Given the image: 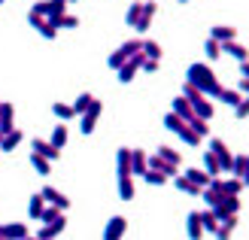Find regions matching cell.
<instances>
[{
	"label": "cell",
	"instance_id": "cell-1",
	"mask_svg": "<svg viewBox=\"0 0 249 240\" xmlns=\"http://www.w3.org/2000/svg\"><path fill=\"white\" fill-rule=\"evenodd\" d=\"M185 79L201 88L204 97H219V92H222V82H219V76L213 73V67H210V64H201V61H197V64H189V70H185Z\"/></svg>",
	"mask_w": 249,
	"mask_h": 240
},
{
	"label": "cell",
	"instance_id": "cell-2",
	"mask_svg": "<svg viewBox=\"0 0 249 240\" xmlns=\"http://www.w3.org/2000/svg\"><path fill=\"white\" fill-rule=\"evenodd\" d=\"M101 112H104V104H101V100H97V97H91V104H89V110H85L82 112V122H79V131L82 134H91L94 131V125H97V119H101Z\"/></svg>",
	"mask_w": 249,
	"mask_h": 240
},
{
	"label": "cell",
	"instance_id": "cell-3",
	"mask_svg": "<svg viewBox=\"0 0 249 240\" xmlns=\"http://www.w3.org/2000/svg\"><path fill=\"white\" fill-rule=\"evenodd\" d=\"M64 228H67V219L58 216L55 222H43L40 231H36V237H40V240H52V237H61V234H64Z\"/></svg>",
	"mask_w": 249,
	"mask_h": 240
},
{
	"label": "cell",
	"instance_id": "cell-4",
	"mask_svg": "<svg viewBox=\"0 0 249 240\" xmlns=\"http://www.w3.org/2000/svg\"><path fill=\"white\" fill-rule=\"evenodd\" d=\"M155 12H158V6L152 3V0H146V3H143V9H140V18H137V24H134V31H137V34H146L149 28H152V18H155Z\"/></svg>",
	"mask_w": 249,
	"mask_h": 240
},
{
	"label": "cell",
	"instance_id": "cell-5",
	"mask_svg": "<svg viewBox=\"0 0 249 240\" xmlns=\"http://www.w3.org/2000/svg\"><path fill=\"white\" fill-rule=\"evenodd\" d=\"M28 24H31V28L43 37V40H55V37H58V31H55V28H52V24H49L43 16H34V12H28Z\"/></svg>",
	"mask_w": 249,
	"mask_h": 240
},
{
	"label": "cell",
	"instance_id": "cell-6",
	"mask_svg": "<svg viewBox=\"0 0 249 240\" xmlns=\"http://www.w3.org/2000/svg\"><path fill=\"white\" fill-rule=\"evenodd\" d=\"M40 195H43L46 204H55L58 210H64V213L70 210V198H67V195H61L55 185H43V192H40Z\"/></svg>",
	"mask_w": 249,
	"mask_h": 240
},
{
	"label": "cell",
	"instance_id": "cell-7",
	"mask_svg": "<svg viewBox=\"0 0 249 240\" xmlns=\"http://www.w3.org/2000/svg\"><path fill=\"white\" fill-rule=\"evenodd\" d=\"M124 231H128V219H124V216H113L107 222V228H104V240H122Z\"/></svg>",
	"mask_w": 249,
	"mask_h": 240
},
{
	"label": "cell",
	"instance_id": "cell-8",
	"mask_svg": "<svg viewBox=\"0 0 249 240\" xmlns=\"http://www.w3.org/2000/svg\"><path fill=\"white\" fill-rule=\"evenodd\" d=\"M210 152H213L216 158H219V167L222 170H231V152H228V146H225V140H219V137H213V140H210Z\"/></svg>",
	"mask_w": 249,
	"mask_h": 240
},
{
	"label": "cell",
	"instance_id": "cell-9",
	"mask_svg": "<svg viewBox=\"0 0 249 240\" xmlns=\"http://www.w3.org/2000/svg\"><path fill=\"white\" fill-rule=\"evenodd\" d=\"M46 21L52 24L55 31H64V28H67V31H73V28H79V18H76V16H67V12H58V16H49Z\"/></svg>",
	"mask_w": 249,
	"mask_h": 240
},
{
	"label": "cell",
	"instance_id": "cell-10",
	"mask_svg": "<svg viewBox=\"0 0 249 240\" xmlns=\"http://www.w3.org/2000/svg\"><path fill=\"white\" fill-rule=\"evenodd\" d=\"M31 146H34V152H36V155H43V158H49V161H55V158L61 155V149H55L49 140H43V137H34Z\"/></svg>",
	"mask_w": 249,
	"mask_h": 240
},
{
	"label": "cell",
	"instance_id": "cell-11",
	"mask_svg": "<svg viewBox=\"0 0 249 240\" xmlns=\"http://www.w3.org/2000/svg\"><path fill=\"white\" fill-rule=\"evenodd\" d=\"M12 128H16V110H12V104L0 100V134H9Z\"/></svg>",
	"mask_w": 249,
	"mask_h": 240
},
{
	"label": "cell",
	"instance_id": "cell-12",
	"mask_svg": "<svg viewBox=\"0 0 249 240\" xmlns=\"http://www.w3.org/2000/svg\"><path fill=\"white\" fill-rule=\"evenodd\" d=\"M234 37H237V28H234V24H213V31H210V40H216V43L234 40Z\"/></svg>",
	"mask_w": 249,
	"mask_h": 240
},
{
	"label": "cell",
	"instance_id": "cell-13",
	"mask_svg": "<svg viewBox=\"0 0 249 240\" xmlns=\"http://www.w3.org/2000/svg\"><path fill=\"white\" fill-rule=\"evenodd\" d=\"M219 52H225V55L237 58V61H246V46L237 43V40H225V43H219Z\"/></svg>",
	"mask_w": 249,
	"mask_h": 240
},
{
	"label": "cell",
	"instance_id": "cell-14",
	"mask_svg": "<svg viewBox=\"0 0 249 240\" xmlns=\"http://www.w3.org/2000/svg\"><path fill=\"white\" fill-rule=\"evenodd\" d=\"M192 112L197 119H204V122H213V116H216V107L210 104V97H204V100H197V104H192Z\"/></svg>",
	"mask_w": 249,
	"mask_h": 240
},
{
	"label": "cell",
	"instance_id": "cell-15",
	"mask_svg": "<svg viewBox=\"0 0 249 240\" xmlns=\"http://www.w3.org/2000/svg\"><path fill=\"white\" fill-rule=\"evenodd\" d=\"M185 234H189L192 240H197V237H204L207 231H204V225H201V216L197 213H189L185 216Z\"/></svg>",
	"mask_w": 249,
	"mask_h": 240
},
{
	"label": "cell",
	"instance_id": "cell-16",
	"mask_svg": "<svg viewBox=\"0 0 249 240\" xmlns=\"http://www.w3.org/2000/svg\"><path fill=\"white\" fill-rule=\"evenodd\" d=\"M21 140H24V134L18 128H12L9 134H3V140H0V152H12V149H18Z\"/></svg>",
	"mask_w": 249,
	"mask_h": 240
},
{
	"label": "cell",
	"instance_id": "cell-17",
	"mask_svg": "<svg viewBox=\"0 0 249 240\" xmlns=\"http://www.w3.org/2000/svg\"><path fill=\"white\" fill-rule=\"evenodd\" d=\"M146 173V152L143 149H131V176Z\"/></svg>",
	"mask_w": 249,
	"mask_h": 240
},
{
	"label": "cell",
	"instance_id": "cell-18",
	"mask_svg": "<svg viewBox=\"0 0 249 240\" xmlns=\"http://www.w3.org/2000/svg\"><path fill=\"white\" fill-rule=\"evenodd\" d=\"M170 112H177V116L182 119V122H189L195 112H192V104L185 97H173V104H170Z\"/></svg>",
	"mask_w": 249,
	"mask_h": 240
},
{
	"label": "cell",
	"instance_id": "cell-19",
	"mask_svg": "<svg viewBox=\"0 0 249 240\" xmlns=\"http://www.w3.org/2000/svg\"><path fill=\"white\" fill-rule=\"evenodd\" d=\"M134 192H137L134 176H119V198L122 201H134Z\"/></svg>",
	"mask_w": 249,
	"mask_h": 240
},
{
	"label": "cell",
	"instance_id": "cell-20",
	"mask_svg": "<svg viewBox=\"0 0 249 240\" xmlns=\"http://www.w3.org/2000/svg\"><path fill=\"white\" fill-rule=\"evenodd\" d=\"M116 173L119 176H131V149H119V155H116Z\"/></svg>",
	"mask_w": 249,
	"mask_h": 240
},
{
	"label": "cell",
	"instance_id": "cell-21",
	"mask_svg": "<svg viewBox=\"0 0 249 240\" xmlns=\"http://www.w3.org/2000/svg\"><path fill=\"white\" fill-rule=\"evenodd\" d=\"M31 167L40 176H49V173H52V161L43 158V155H36V152H31Z\"/></svg>",
	"mask_w": 249,
	"mask_h": 240
},
{
	"label": "cell",
	"instance_id": "cell-22",
	"mask_svg": "<svg viewBox=\"0 0 249 240\" xmlns=\"http://www.w3.org/2000/svg\"><path fill=\"white\" fill-rule=\"evenodd\" d=\"M49 143H52L55 149H64V146H67V125H64V122L55 125V131H52V137H49Z\"/></svg>",
	"mask_w": 249,
	"mask_h": 240
},
{
	"label": "cell",
	"instance_id": "cell-23",
	"mask_svg": "<svg viewBox=\"0 0 249 240\" xmlns=\"http://www.w3.org/2000/svg\"><path fill=\"white\" fill-rule=\"evenodd\" d=\"M140 52H143L146 58H152V61H161V55H164V49H161V46H158L155 40H143Z\"/></svg>",
	"mask_w": 249,
	"mask_h": 240
},
{
	"label": "cell",
	"instance_id": "cell-24",
	"mask_svg": "<svg viewBox=\"0 0 249 240\" xmlns=\"http://www.w3.org/2000/svg\"><path fill=\"white\" fill-rule=\"evenodd\" d=\"M246 167H249V158L246 155H231V173L246 180Z\"/></svg>",
	"mask_w": 249,
	"mask_h": 240
},
{
	"label": "cell",
	"instance_id": "cell-25",
	"mask_svg": "<svg viewBox=\"0 0 249 240\" xmlns=\"http://www.w3.org/2000/svg\"><path fill=\"white\" fill-rule=\"evenodd\" d=\"M3 231H6V240H21V237H28V225L12 222V225H3Z\"/></svg>",
	"mask_w": 249,
	"mask_h": 240
},
{
	"label": "cell",
	"instance_id": "cell-26",
	"mask_svg": "<svg viewBox=\"0 0 249 240\" xmlns=\"http://www.w3.org/2000/svg\"><path fill=\"white\" fill-rule=\"evenodd\" d=\"M216 100H222V104H228V107H234V104H240L243 100V94L237 92V88H222L219 92V97Z\"/></svg>",
	"mask_w": 249,
	"mask_h": 240
},
{
	"label": "cell",
	"instance_id": "cell-27",
	"mask_svg": "<svg viewBox=\"0 0 249 240\" xmlns=\"http://www.w3.org/2000/svg\"><path fill=\"white\" fill-rule=\"evenodd\" d=\"M182 97L189 100V104H197V100H204V94H201V88H197L195 82H189V79H185V85H182Z\"/></svg>",
	"mask_w": 249,
	"mask_h": 240
},
{
	"label": "cell",
	"instance_id": "cell-28",
	"mask_svg": "<svg viewBox=\"0 0 249 240\" xmlns=\"http://www.w3.org/2000/svg\"><path fill=\"white\" fill-rule=\"evenodd\" d=\"M177 137H179V140H182L185 146H201V137H197V134L189 128V125H182V128L177 131Z\"/></svg>",
	"mask_w": 249,
	"mask_h": 240
},
{
	"label": "cell",
	"instance_id": "cell-29",
	"mask_svg": "<svg viewBox=\"0 0 249 240\" xmlns=\"http://www.w3.org/2000/svg\"><path fill=\"white\" fill-rule=\"evenodd\" d=\"M43 204H46V201H43V195H40V192L31 195V201H28V216H31V219H40Z\"/></svg>",
	"mask_w": 249,
	"mask_h": 240
},
{
	"label": "cell",
	"instance_id": "cell-30",
	"mask_svg": "<svg viewBox=\"0 0 249 240\" xmlns=\"http://www.w3.org/2000/svg\"><path fill=\"white\" fill-rule=\"evenodd\" d=\"M52 112H55V119H61V122H67V119H76V112H73V107L70 104H52Z\"/></svg>",
	"mask_w": 249,
	"mask_h": 240
},
{
	"label": "cell",
	"instance_id": "cell-31",
	"mask_svg": "<svg viewBox=\"0 0 249 240\" xmlns=\"http://www.w3.org/2000/svg\"><path fill=\"white\" fill-rule=\"evenodd\" d=\"M182 173H185V176H189V180H192L195 185H201V188H204V185H207L210 180H213V176H210L207 170H195V167H189V170H182Z\"/></svg>",
	"mask_w": 249,
	"mask_h": 240
},
{
	"label": "cell",
	"instance_id": "cell-32",
	"mask_svg": "<svg viewBox=\"0 0 249 240\" xmlns=\"http://www.w3.org/2000/svg\"><path fill=\"white\" fill-rule=\"evenodd\" d=\"M185 125H189V128L197 134V137H201V140H204V137L210 134V122H204V119H197V116H192L189 122H185Z\"/></svg>",
	"mask_w": 249,
	"mask_h": 240
},
{
	"label": "cell",
	"instance_id": "cell-33",
	"mask_svg": "<svg viewBox=\"0 0 249 240\" xmlns=\"http://www.w3.org/2000/svg\"><path fill=\"white\" fill-rule=\"evenodd\" d=\"M204 170H207L210 176H219V173H222V167H219V158H216L213 152H210V149L204 152Z\"/></svg>",
	"mask_w": 249,
	"mask_h": 240
},
{
	"label": "cell",
	"instance_id": "cell-34",
	"mask_svg": "<svg viewBox=\"0 0 249 240\" xmlns=\"http://www.w3.org/2000/svg\"><path fill=\"white\" fill-rule=\"evenodd\" d=\"M197 216H201V225H204V231L207 234H213V228H216V225H219V219H216V213L213 210H204V213H197Z\"/></svg>",
	"mask_w": 249,
	"mask_h": 240
},
{
	"label": "cell",
	"instance_id": "cell-35",
	"mask_svg": "<svg viewBox=\"0 0 249 240\" xmlns=\"http://www.w3.org/2000/svg\"><path fill=\"white\" fill-rule=\"evenodd\" d=\"M243 188H246V183L240 180V176H234V180L222 183V192H225V195H243Z\"/></svg>",
	"mask_w": 249,
	"mask_h": 240
},
{
	"label": "cell",
	"instance_id": "cell-36",
	"mask_svg": "<svg viewBox=\"0 0 249 240\" xmlns=\"http://www.w3.org/2000/svg\"><path fill=\"white\" fill-rule=\"evenodd\" d=\"M91 97H94L91 92H82V94H79V97H76V100H73V104H70V107H73V112H76V116H82V112L89 110V104H91Z\"/></svg>",
	"mask_w": 249,
	"mask_h": 240
},
{
	"label": "cell",
	"instance_id": "cell-37",
	"mask_svg": "<svg viewBox=\"0 0 249 240\" xmlns=\"http://www.w3.org/2000/svg\"><path fill=\"white\" fill-rule=\"evenodd\" d=\"M143 183H146V185H164V183H167V176L161 173V170L146 167V173H143Z\"/></svg>",
	"mask_w": 249,
	"mask_h": 240
},
{
	"label": "cell",
	"instance_id": "cell-38",
	"mask_svg": "<svg viewBox=\"0 0 249 240\" xmlns=\"http://www.w3.org/2000/svg\"><path fill=\"white\" fill-rule=\"evenodd\" d=\"M158 158H161V161H170V164H177V167L182 164V155L177 152V149H170V146H161V149H158Z\"/></svg>",
	"mask_w": 249,
	"mask_h": 240
},
{
	"label": "cell",
	"instance_id": "cell-39",
	"mask_svg": "<svg viewBox=\"0 0 249 240\" xmlns=\"http://www.w3.org/2000/svg\"><path fill=\"white\" fill-rule=\"evenodd\" d=\"M58 216H64V210H58L55 204H43V213H40V222H55Z\"/></svg>",
	"mask_w": 249,
	"mask_h": 240
},
{
	"label": "cell",
	"instance_id": "cell-40",
	"mask_svg": "<svg viewBox=\"0 0 249 240\" xmlns=\"http://www.w3.org/2000/svg\"><path fill=\"white\" fill-rule=\"evenodd\" d=\"M182 125H185V122L177 116V112H164V131H173V134H177Z\"/></svg>",
	"mask_w": 249,
	"mask_h": 240
},
{
	"label": "cell",
	"instance_id": "cell-41",
	"mask_svg": "<svg viewBox=\"0 0 249 240\" xmlns=\"http://www.w3.org/2000/svg\"><path fill=\"white\" fill-rule=\"evenodd\" d=\"M140 9H143L140 0H137V3H131V6H128V12H124V24H131V28H134L137 18H140Z\"/></svg>",
	"mask_w": 249,
	"mask_h": 240
},
{
	"label": "cell",
	"instance_id": "cell-42",
	"mask_svg": "<svg viewBox=\"0 0 249 240\" xmlns=\"http://www.w3.org/2000/svg\"><path fill=\"white\" fill-rule=\"evenodd\" d=\"M140 46H143V40L137 37V40H128V43H122L119 49H122V55H124V58H131V55H137V52H140Z\"/></svg>",
	"mask_w": 249,
	"mask_h": 240
},
{
	"label": "cell",
	"instance_id": "cell-43",
	"mask_svg": "<svg viewBox=\"0 0 249 240\" xmlns=\"http://www.w3.org/2000/svg\"><path fill=\"white\" fill-rule=\"evenodd\" d=\"M124 61H128V58H124V55H122V49H116V52H113V55H109V58H107V64H109V70H113V73H116V70H119V67L124 64Z\"/></svg>",
	"mask_w": 249,
	"mask_h": 240
},
{
	"label": "cell",
	"instance_id": "cell-44",
	"mask_svg": "<svg viewBox=\"0 0 249 240\" xmlns=\"http://www.w3.org/2000/svg\"><path fill=\"white\" fill-rule=\"evenodd\" d=\"M204 52H207V58H213V61L222 55V52H219V43H216V40H207V43H204Z\"/></svg>",
	"mask_w": 249,
	"mask_h": 240
},
{
	"label": "cell",
	"instance_id": "cell-45",
	"mask_svg": "<svg viewBox=\"0 0 249 240\" xmlns=\"http://www.w3.org/2000/svg\"><path fill=\"white\" fill-rule=\"evenodd\" d=\"M234 116H237V119H240V122H243V119H246V116H249V104H246V97H243V100H240V104H234Z\"/></svg>",
	"mask_w": 249,
	"mask_h": 240
},
{
	"label": "cell",
	"instance_id": "cell-46",
	"mask_svg": "<svg viewBox=\"0 0 249 240\" xmlns=\"http://www.w3.org/2000/svg\"><path fill=\"white\" fill-rule=\"evenodd\" d=\"M46 9H49V3H46V0H40V3H34V6H31V12H34V16H43V18H46Z\"/></svg>",
	"mask_w": 249,
	"mask_h": 240
},
{
	"label": "cell",
	"instance_id": "cell-47",
	"mask_svg": "<svg viewBox=\"0 0 249 240\" xmlns=\"http://www.w3.org/2000/svg\"><path fill=\"white\" fill-rule=\"evenodd\" d=\"M140 70H143V73H155V70H158V61H152V58H146L143 64H140Z\"/></svg>",
	"mask_w": 249,
	"mask_h": 240
},
{
	"label": "cell",
	"instance_id": "cell-48",
	"mask_svg": "<svg viewBox=\"0 0 249 240\" xmlns=\"http://www.w3.org/2000/svg\"><path fill=\"white\" fill-rule=\"evenodd\" d=\"M237 92L246 97V92H249V76H240V82H237Z\"/></svg>",
	"mask_w": 249,
	"mask_h": 240
},
{
	"label": "cell",
	"instance_id": "cell-49",
	"mask_svg": "<svg viewBox=\"0 0 249 240\" xmlns=\"http://www.w3.org/2000/svg\"><path fill=\"white\" fill-rule=\"evenodd\" d=\"M179 3H189V0H179Z\"/></svg>",
	"mask_w": 249,
	"mask_h": 240
},
{
	"label": "cell",
	"instance_id": "cell-50",
	"mask_svg": "<svg viewBox=\"0 0 249 240\" xmlns=\"http://www.w3.org/2000/svg\"><path fill=\"white\" fill-rule=\"evenodd\" d=\"M0 140H3V134H0Z\"/></svg>",
	"mask_w": 249,
	"mask_h": 240
},
{
	"label": "cell",
	"instance_id": "cell-51",
	"mask_svg": "<svg viewBox=\"0 0 249 240\" xmlns=\"http://www.w3.org/2000/svg\"><path fill=\"white\" fill-rule=\"evenodd\" d=\"M0 3H3V0H0Z\"/></svg>",
	"mask_w": 249,
	"mask_h": 240
}]
</instances>
